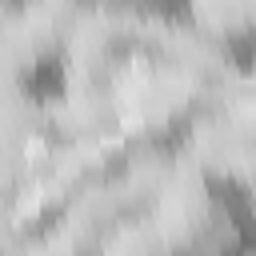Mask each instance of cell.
Segmentation results:
<instances>
[{
  "label": "cell",
  "mask_w": 256,
  "mask_h": 256,
  "mask_svg": "<svg viewBox=\"0 0 256 256\" xmlns=\"http://www.w3.org/2000/svg\"><path fill=\"white\" fill-rule=\"evenodd\" d=\"M232 64L192 36L168 0H84L36 96L76 160L176 140Z\"/></svg>",
  "instance_id": "6da1fadb"
},
{
  "label": "cell",
  "mask_w": 256,
  "mask_h": 256,
  "mask_svg": "<svg viewBox=\"0 0 256 256\" xmlns=\"http://www.w3.org/2000/svg\"><path fill=\"white\" fill-rule=\"evenodd\" d=\"M248 228L252 196L164 140L76 168L0 256H216Z\"/></svg>",
  "instance_id": "7a4b0ae2"
},
{
  "label": "cell",
  "mask_w": 256,
  "mask_h": 256,
  "mask_svg": "<svg viewBox=\"0 0 256 256\" xmlns=\"http://www.w3.org/2000/svg\"><path fill=\"white\" fill-rule=\"evenodd\" d=\"M84 168L56 136L36 84L0 76V252Z\"/></svg>",
  "instance_id": "3957f363"
},
{
  "label": "cell",
  "mask_w": 256,
  "mask_h": 256,
  "mask_svg": "<svg viewBox=\"0 0 256 256\" xmlns=\"http://www.w3.org/2000/svg\"><path fill=\"white\" fill-rule=\"evenodd\" d=\"M176 144L208 168L232 192L252 196V164H256V84L252 68H232L220 88L200 104Z\"/></svg>",
  "instance_id": "277c9868"
},
{
  "label": "cell",
  "mask_w": 256,
  "mask_h": 256,
  "mask_svg": "<svg viewBox=\"0 0 256 256\" xmlns=\"http://www.w3.org/2000/svg\"><path fill=\"white\" fill-rule=\"evenodd\" d=\"M84 0H0V76L36 84Z\"/></svg>",
  "instance_id": "5b68a950"
},
{
  "label": "cell",
  "mask_w": 256,
  "mask_h": 256,
  "mask_svg": "<svg viewBox=\"0 0 256 256\" xmlns=\"http://www.w3.org/2000/svg\"><path fill=\"white\" fill-rule=\"evenodd\" d=\"M180 24L232 64H252L256 0H168Z\"/></svg>",
  "instance_id": "8992f818"
},
{
  "label": "cell",
  "mask_w": 256,
  "mask_h": 256,
  "mask_svg": "<svg viewBox=\"0 0 256 256\" xmlns=\"http://www.w3.org/2000/svg\"><path fill=\"white\" fill-rule=\"evenodd\" d=\"M216 256H256V244H252V228L248 232H240V236H232Z\"/></svg>",
  "instance_id": "52a82bcc"
}]
</instances>
